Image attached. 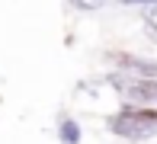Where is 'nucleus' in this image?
Wrapping results in <instances>:
<instances>
[{"label":"nucleus","instance_id":"1","mask_svg":"<svg viewBox=\"0 0 157 144\" xmlns=\"http://www.w3.org/2000/svg\"><path fill=\"white\" fill-rule=\"evenodd\" d=\"M109 131L128 141H147L157 138V109L147 106H135V109H122L119 115L109 119Z\"/></svg>","mask_w":157,"mask_h":144},{"label":"nucleus","instance_id":"3","mask_svg":"<svg viewBox=\"0 0 157 144\" xmlns=\"http://www.w3.org/2000/svg\"><path fill=\"white\" fill-rule=\"evenodd\" d=\"M112 61L122 67V74L144 77V80H157V61H151V58H141V55H112Z\"/></svg>","mask_w":157,"mask_h":144},{"label":"nucleus","instance_id":"5","mask_svg":"<svg viewBox=\"0 0 157 144\" xmlns=\"http://www.w3.org/2000/svg\"><path fill=\"white\" fill-rule=\"evenodd\" d=\"M67 3H74L77 10H83V13H93V10H103L109 0H67Z\"/></svg>","mask_w":157,"mask_h":144},{"label":"nucleus","instance_id":"2","mask_svg":"<svg viewBox=\"0 0 157 144\" xmlns=\"http://www.w3.org/2000/svg\"><path fill=\"white\" fill-rule=\"evenodd\" d=\"M109 83L122 93L125 99H135V103H154L157 106V80H144V77H132V74H112Z\"/></svg>","mask_w":157,"mask_h":144},{"label":"nucleus","instance_id":"6","mask_svg":"<svg viewBox=\"0 0 157 144\" xmlns=\"http://www.w3.org/2000/svg\"><path fill=\"white\" fill-rule=\"evenodd\" d=\"M147 35H151V39L157 42V26H154V23H147Z\"/></svg>","mask_w":157,"mask_h":144},{"label":"nucleus","instance_id":"4","mask_svg":"<svg viewBox=\"0 0 157 144\" xmlns=\"http://www.w3.org/2000/svg\"><path fill=\"white\" fill-rule=\"evenodd\" d=\"M58 138H61L64 144H77V141H80V128H77V122L64 119L61 125H58Z\"/></svg>","mask_w":157,"mask_h":144}]
</instances>
